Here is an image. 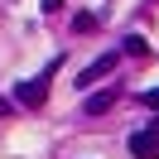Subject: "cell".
Wrapping results in <instances>:
<instances>
[{"label":"cell","mask_w":159,"mask_h":159,"mask_svg":"<svg viewBox=\"0 0 159 159\" xmlns=\"http://www.w3.org/2000/svg\"><path fill=\"white\" fill-rule=\"evenodd\" d=\"M43 97H48V87H43V77H29L15 87V101L20 106H43Z\"/></svg>","instance_id":"obj_1"},{"label":"cell","mask_w":159,"mask_h":159,"mask_svg":"<svg viewBox=\"0 0 159 159\" xmlns=\"http://www.w3.org/2000/svg\"><path fill=\"white\" fill-rule=\"evenodd\" d=\"M130 154H135V159H159V130H140V135H130Z\"/></svg>","instance_id":"obj_2"},{"label":"cell","mask_w":159,"mask_h":159,"mask_svg":"<svg viewBox=\"0 0 159 159\" xmlns=\"http://www.w3.org/2000/svg\"><path fill=\"white\" fill-rule=\"evenodd\" d=\"M111 68H116V53H101L97 63H87V68L77 72V82H82V87H87V82H97V77H106Z\"/></svg>","instance_id":"obj_3"},{"label":"cell","mask_w":159,"mask_h":159,"mask_svg":"<svg viewBox=\"0 0 159 159\" xmlns=\"http://www.w3.org/2000/svg\"><path fill=\"white\" fill-rule=\"evenodd\" d=\"M111 106H116V92H92V97H87V111H92V116H106Z\"/></svg>","instance_id":"obj_4"},{"label":"cell","mask_w":159,"mask_h":159,"mask_svg":"<svg viewBox=\"0 0 159 159\" xmlns=\"http://www.w3.org/2000/svg\"><path fill=\"white\" fill-rule=\"evenodd\" d=\"M125 53H130V58H145V53H149V43L140 39V34H130V39H125Z\"/></svg>","instance_id":"obj_5"},{"label":"cell","mask_w":159,"mask_h":159,"mask_svg":"<svg viewBox=\"0 0 159 159\" xmlns=\"http://www.w3.org/2000/svg\"><path fill=\"white\" fill-rule=\"evenodd\" d=\"M145 106H149V111H159V87H149V92H145Z\"/></svg>","instance_id":"obj_6"},{"label":"cell","mask_w":159,"mask_h":159,"mask_svg":"<svg viewBox=\"0 0 159 159\" xmlns=\"http://www.w3.org/2000/svg\"><path fill=\"white\" fill-rule=\"evenodd\" d=\"M5 111H10V101H5V97H0V116H5Z\"/></svg>","instance_id":"obj_7"}]
</instances>
